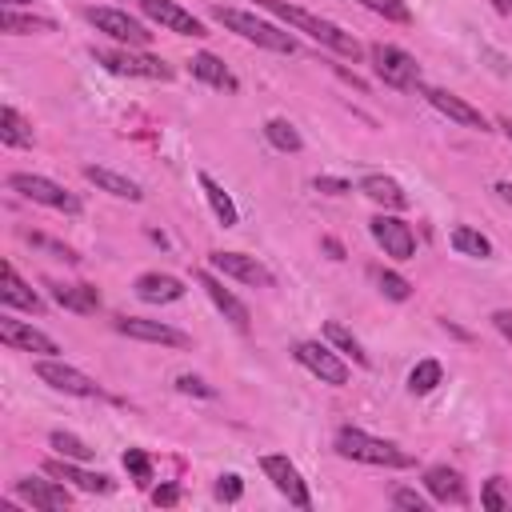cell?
Instances as JSON below:
<instances>
[{
  "mask_svg": "<svg viewBox=\"0 0 512 512\" xmlns=\"http://www.w3.org/2000/svg\"><path fill=\"white\" fill-rule=\"evenodd\" d=\"M256 8L272 12L276 20H284L288 28L304 32V36H312L316 44L332 48V52L344 56V60H360V56H364V48H360V40H356L352 32H344L340 24H332V20H324V16L308 12V8H296V4H288V0H256Z\"/></svg>",
  "mask_w": 512,
  "mask_h": 512,
  "instance_id": "obj_1",
  "label": "cell"
},
{
  "mask_svg": "<svg viewBox=\"0 0 512 512\" xmlns=\"http://www.w3.org/2000/svg\"><path fill=\"white\" fill-rule=\"evenodd\" d=\"M212 20L224 24L228 32H236L240 40L256 44V48L284 52V56L296 52V36L284 32V28H276V24H268V20H260L256 12H244V8H232V4H216V8H212Z\"/></svg>",
  "mask_w": 512,
  "mask_h": 512,
  "instance_id": "obj_2",
  "label": "cell"
},
{
  "mask_svg": "<svg viewBox=\"0 0 512 512\" xmlns=\"http://www.w3.org/2000/svg\"><path fill=\"white\" fill-rule=\"evenodd\" d=\"M336 452L344 460H356V464H372V468H412V456L392 444V440H380L364 428H340L336 432Z\"/></svg>",
  "mask_w": 512,
  "mask_h": 512,
  "instance_id": "obj_3",
  "label": "cell"
},
{
  "mask_svg": "<svg viewBox=\"0 0 512 512\" xmlns=\"http://www.w3.org/2000/svg\"><path fill=\"white\" fill-rule=\"evenodd\" d=\"M8 188L20 192L24 200L44 204V208H56V212H64V216H80V212H84V204H80L76 192H68L64 184H56V180H48V176H40V172H12V176H8Z\"/></svg>",
  "mask_w": 512,
  "mask_h": 512,
  "instance_id": "obj_4",
  "label": "cell"
},
{
  "mask_svg": "<svg viewBox=\"0 0 512 512\" xmlns=\"http://www.w3.org/2000/svg\"><path fill=\"white\" fill-rule=\"evenodd\" d=\"M84 16L96 24V32L112 36V40H116V44H124V48H148V40H152L148 24H140V20H136V16H128L124 8L92 4V8H84Z\"/></svg>",
  "mask_w": 512,
  "mask_h": 512,
  "instance_id": "obj_5",
  "label": "cell"
},
{
  "mask_svg": "<svg viewBox=\"0 0 512 512\" xmlns=\"http://www.w3.org/2000/svg\"><path fill=\"white\" fill-rule=\"evenodd\" d=\"M92 56H96V64H104L108 72H116V76H148V80H172V68L160 60V56H152V52H132V48H92Z\"/></svg>",
  "mask_w": 512,
  "mask_h": 512,
  "instance_id": "obj_6",
  "label": "cell"
},
{
  "mask_svg": "<svg viewBox=\"0 0 512 512\" xmlns=\"http://www.w3.org/2000/svg\"><path fill=\"white\" fill-rule=\"evenodd\" d=\"M368 60H372V72L388 88H420V64L404 48H396V44H372L368 48Z\"/></svg>",
  "mask_w": 512,
  "mask_h": 512,
  "instance_id": "obj_7",
  "label": "cell"
},
{
  "mask_svg": "<svg viewBox=\"0 0 512 512\" xmlns=\"http://www.w3.org/2000/svg\"><path fill=\"white\" fill-rule=\"evenodd\" d=\"M292 356H296V364H304L320 384H332V388L348 384V364H344L328 344H320V340H300V344H292Z\"/></svg>",
  "mask_w": 512,
  "mask_h": 512,
  "instance_id": "obj_8",
  "label": "cell"
},
{
  "mask_svg": "<svg viewBox=\"0 0 512 512\" xmlns=\"http://www.w3.org/2000/svg\"><path fill=\"white\" fill-rule=\"evenodd\" d=\"M36 376H40L48 388L64 392V396H80V400L100 396V384H96L88 372H80V368H72V364H64V360H56V356L36 360Z\"/></svg>",
  "mask_w": 512,
  "mask_h": 512,
  "instance_id": "obj_9",
  "label": "cell"
},
{
  "mask_svg": "<svg viewBox=\"0 0 512 512\" xmlns=\"http://www.w3.org/2000/svg\"><path fill=\"white\" fill-rule=\"evenodd\" d=\"M260 468H264V476L272 480V488H276L280 496H288V504H296V508H312L308 484H304L300 468H296L288 456H280V452H268V456H260Z\"/></svg>",
  "mask_w": 512,
  "mask_h": 512,
  "instance_id": "obj_10",
  "label": "cell"
},
{
  "mask_svg": "<svg viewBox=\"0 0 512 512\" xmlns=\"http://www.w3.org/2000/svg\"><path fill=\"white\" fill-rule=\"evenodd\" d=\"M368 232H372V240L384 248V256H392V260H412V256H416V232H412V224H404L400 216L380 212V216H372Z\"/></svg>",
  "mask_w": 512,
  "mask_h": 512,
  "instance_id": "obj_11",
  "label": "cell"
},
{
  "mask_svg": "<svg viewBox=\"0 0 512 512\" xmlns=\"http://www.w3.org/2000/svg\"><path fill=\"white\" fill-rule=\"evenodd\" d=\"M208 268L240 280V284H252V288H272L276 276L256 260V256H244V252H208Z\"/></svg>",
  "mask_w": 512,
  "mask_h": 512,
  "instance_id": "obj_12",
  "label": "cell"
},
{
  "mask_svg": "<svg viewBox=\"0 0 512 512\" xmlns=\"http://www.w3.org/2000/svg\"><path fill=\"white\" fill-rule=\"evenodd\" d=\"M116 332L144 340V344H160V348H188L192 344L180 328H172L164 320H144V316H116Z\"/></svg>",
  "mask_w": 512,
  "mask_h": 512,
  "instance_id": "obj_13",
  "label": "cell"
},
{
  "mask_svg": "<svg viewBox=\"0 0 512 512\" xmlns=\"http://www.w3.org/2000/svg\"><path fill=\"white\" fill-rule=\"evenodd\" d=\"M136 4H140V12H144L152 24H160L164 32L192 36V40H196V36H208V32H204V24H200L188 8H180L176 0H136Z\"/></svg>",
  "mask_w": 512,
  "mask_h": 512,
  "instance_id": "obj_14",
  "label": "cell"
},
{
  "mask_svg": "<svg viewBox=\"0 0 512 512\" xmlns=\"http://www.w3.org/2000/svg\"><path fill=\"white\" fill-rule=\"evenodd\" d=\"M16 496H20L24 504L40 508V512H56V508H68V504H72L68 484L56 480V476H48V480H40V476H24V480H16Z\"/></svg>",
  "mask_w": 512,
  "mask_h": 512,
  "instance_id": "obj_15",
  "label": "cell"
},
{
  "mask_svg": "<svg viewBox=\"0 0 512 512\" xmlns=\"http://www.w3.org/2000/svg\"><path fill=\"white\" fill-rule=\"evenodd\" d=\"M424 100H428L436 112H444L452 124L472 128V132H488L484 112H480V108H472L464 96H456V92H448V88H424Z\"/></svg>",
  "mask_w": 512,
  "mask_h": 512,
  "instance_id": "obj_16",
  "label": "cell"
},
{
  "mask_svg": "<svg viewBox=\"0 0 512 512\" xmlns=\"http://www.w3.org/2000/svg\"><path fill=\"white\" fill-rule=\"evenodd\" d=\"M0 340L20 348V352H36V356H56L60 352V344L48 332H40V328H32L24 320H12V316H0Z\"/></svg>",
  "mask_w": 512,
  "mask_h": 512,
  "instance_id": "obj_17",
  "label": "cell"
},
{
  "mask_svg": "<svg viewBox=\"0 0 512 512\" xmlns=\"http://www.w3.org/2000/svg\"><path fill=\"white\" fill-rule=\"evenodd\" d=\"M196 284L208 292V300L224 312V320H232V328H240V332H248V324H252V312H248V304L232 292V288H224L212 272H196Z\"/></svg>",
  "mask_w": 512,
  "mask_h": 512,
  "instance_id": "obj_18",
  "label": "cell"
},
{
  "mask_svg": "<svg viewBox=\"0 0 512 512\" xmlns=\"http://www.w3.org/2000/svg\"><path fill=\"white\" fill-rule=\"evenodd\" d=\"M44 476H56V480H64L80 492H108L112 488V480L104 472H88V468H80V460H68V456L44 460Z\"/></svg>",
  "mask_w": 512,
  "mask_h": 512,
  "instance_id": "obj_19",
  "label": "cell"
},
{
  "mask_svg": "<svg viewBox=\"0 0 512 512\" xmlns=\"http://www.w3.org/2000/svg\"><path fill=\"white\" fill-rule=\"evenodd\" d=\"M132 292H136L144 304H172V300H180L188 288H184L180 276H168V272H140L136 284H132Z\"/></svg>",
  "mask_w": 512,
  "mask_h": 512,
  "instance_id": "obj_20",
  "label": "cell"
},
{
  "mask_svg": "<svg viewBox=\"0 0 512 512\" xmlns=\"http://www.w3.org/2000/svg\"><path fill=\"white\" fill-rule=\"evenodd\" d=\"M424 488H428V496L440 500V504H456V508L468 504V488H464L460 472L448 468V464H432V468L424 472Z\"/></svg>",
  "mask_w": 512,
  "mask_h": 512,
  "instance_id": "obj_21",
  "label": "cell"
},
{
  "mask_svg": "<svg viewBox=\"0 0 512 512\" xmlns=\"http://www.w3.org/2000/svg\"><path fill=\"white\" fill-rule=\"evenodd\" d=\"M84 180L96 184L100 192L116 196V200H132V204L144 200V192H140L136 180H128V176H120V172H112V168H104V164H84Z\"/></svg>",
  "mask_w": 512,
  "mask_h": 512,
  "instance_id": "obj_22",
  "label": "cell"
},
{
  "mask_svg": "<svg viewBox=\"0 0 512 512\" xmlns=\"http://www.w3.org/2000/svg\"><path fill=\"white\" fill-rule=\"evenodd\" d=\"M188 68H192L196 80H204V84H212V88H220V92H236V88H240V80L232 76V68H228L220 56H212V52H196V56L188 60Z\"/></svg>",
  "mask_w": 512,
  "mask_h": 512,
  "instance_id": "obj_23",
  "label": "cell"
},
{
  "mask_svg": "<svg viewBox=\"0 0 512 512\" xmlns=\"http://www.w3.org/2000/svg\"><path fill=\"white\" fill-rule=\"evenodd\" d=\"M360 192H364L368 200H376L380 208H392V212L408 208V192H404L392 176H384V172H368V176L360 180Z\"/></svg>",
  "mask_w": 512,
  "mask_h": 512,
  "instance_id": "obj_24",
  "label": "cell"
},
{
  "mask_svg": "<svg viewBox=\"0 0 512 512\" xmlns=\"http://www.w3.org/2000/svg\"><path fill=\"white\" fill-rule=\"evenodd\" d=\"M0 300H4L8 308H20V312H44V300L36 296L32 284H24V280L16 276L12 264H4V288H0Z\"/></svg>",
  "mask_w": 512,
  "mask_h": 512,
  "instance_id": "obj_25",
  "label": "cell"
},
{
  "mask_svg": "<svg viewBox=\"0 0 512 512\" xmlns=\"http://www.w3.org/2000/svg\"><path fill=\"white\" fill-rule=\"evenodd\" d=\"M52 300L68 312H80V316L100 308V292L92 284H52Z\"/></svg>",
  "mask_w": 512,
  "mask_h": 512,
  "instance_id": "obj_26",
  "label": "cell"
},
{
  "mask_svg": "<svg viewBox=\"0 0 512 512\" xmlns=\"http://www.w3.org/2000/svg\"><path fill=\"white\" fill-rule=\"evenodd\" d=\"M196 180H200V188H204V196H208V208H212V216L224 224V228H236V220H240V212H236V204H232V196L224 192V184H216L208 172H196Z\"/></svg>",
  "mask_w": 512,
  "mask_h": 512,
  "instance_id": "obj_27",
  "label": "cell"
},
{
  "mask_svg": "<svg viewBox=\"0 0 512 512\" xmlns=\"http://www.w3.org/2000/svg\"><path fill=\"white\" fill-rule=\"evenodd\" d=\"M0 144H8V148H32V144H36L32 124H28L12 104L0 108Z\"/></svg>",
  "mask_w": 512,
  "mask_h": 512,
  "instance_id": "obj_28",
  "label": "cell"
},
{
  "mask_svg": "<svg viewBox=\"0 0 512 512\" xmlns=\"http://www.w3.org/2000/svg\"><path fill=\"white\" fill-rule=\"evenodd\" d=\"M0 24H4V32H12V36L56 32V20H48V16H36V12H16V8H4V12H0Z\"/></svg>",
  "mask_w": 512,
  "mask_h": 512,
  "instance_id": "obj_29",
  "label": "cell"
},
{
  "mask_svg": "<svg viewBox=\"0 0 512 512\" xmlns=\"http://www.w3.org/2000/svg\"><path fill=\"white\" fill-rule=\"evenodd\" d=\"M448 240H452V248H456L460 256H472V260H488V256H492V240H488L484 232L468 228V224H456Z\"/></svg>",
  "mask_w": 512,
  "mask_h": 512,
  "instance_id": "obj_30",
  "label": "cell"
},
{
  "mask_svg": "<svg viewBox=\"0 0 512 512\" xmlns=\"http://www.w3.org/2000/svg\"><path fill=\"white\" fill-rule=\"evenodd\" d=\"M264 140H268L276 152H300V148H304V140H300L296 124H292V120H284V116H272V120L264 124Z\"/></svg>",
  "mask_w": 512,
  "mask_h": 512,
  "instance_id": "obj_31",
  "label": "cell"
},
{
  "mask_svg": "<svg viewBox=\"0 0 512 512\" xmlns=\"http://www.w3.org/2000/svg\"><path fill=\"white\" fill-rule=\"evenodd\" d=\"M324 340H328V344H336V348H340L344 356H352L356 364H368V352L360 348V340H356L340 320H328V324H324Z\"/></svg>",
  "mask_w": 512,
  "mask_h": 512,
  "instance_id": "obj_32",
  "label": "cell"
},
{
  "mask_svg": "<svg viewBox=\"0 0 512 512\" xmlns=\"http://www.w3.org/2000/svg\"><path fill=\"white\" fill-rule=\"evenodd\" d=\"M440 380H444L440 360H420V364L408 372V392H412V396H424V392H432Z\"/></svg>",
  "mask_w": 512,
  "mask_h": 512,
  "instance_id": "obj_33",
  "label": "cell"
},
{
  "mask_svg": "<svg viewBox=\"0 0 512 512\" xmlns=\"http://www.w3.org/2000/svg\"><path fill=\"white\" fill-rule=\"evenodd\" d=\"M48 444L56 448V456H68V460H80V464L96 456V448H92V444H84L80 436H72V432H64V428H56V432L48 436Z\"/></svg>",
  "mask_w": 512,
  "mask_h": 512,
  "instance_id": "obj_34",
  "label": "cell"
},
{
  "mask_svg": "<svg viewBox=\"0 0 512 512\" xmlns=\"http://www.w3.org/2000/svg\"><path fill=\"white\" fill-rule=\"evenodd\" d=\"M368 12H376V16H384V20H392V24H412V12H408V4L404 0H360Z\"/></svg>",
  "mask_w": 512,
  "mask_h": 512,
  "instance_id": "obj_35",
  "label": "cell"
},
{
  "mask_svg": "<svg viewBox=\"0 0 512 512\" xmlns=\"http://www.w3.org/2000/svg\"><path fill=\"white\" fill-rule=\"evenodd\" d=\"M124 468H128V476H132L136 484H148V480H152V460H148V452H140V448H128V452H124Z\"/></svg>",
  "mask_w": 512,
  "mask_h": 512,
  "instance_id": "obj_36",
  "label": "cell"
},
{
  "mask_svg": "<svg viewBox=\"0 0 512 512\" xmlns=\"http://www.w3.org/2000/svg\"><path fill=\"white\" fill-rule=\"evenodd\" d=\"M376 280H380V292H384L388 300H408V296H412V284H408L400 272H388V268H384Z\"/></svg>",
  "mask_w": 512,
  "mask_h": 512,
  "instance_id": "obj_37",
  "label": "cell"
},
{
  "mask_svg": "<svg viewBox=\"0 0 512 512\" xmlns=\"http://www.w3.org/2000/svg\"><path fill=\"white\" fill-rule=\"evenodd\" d=\"M480 504H484L488 512H504V508H508V496L500 492V476L484 480V488H480Z\"/></svg>",
  "mask_w": 512,
  "mask_h": 512,
  "instance_id": "obj_38",
  "label": "cell"
},
{
  "mask_svg": "<svg viewBox=\"0 0 512 512\" xmlns=\"http://www.w3.org/2000/svg\"><path fill=\"white\" fill-rule=\"evenodd\" d=\"M240 492H244V480H240L236 472H224V476L216 480V500H224V504H236V500H240Z\"/></svg>",
  "mask_w": 512,
  "mask_h": 512,
  "instance_id": "obj_39",
  "label": "cell"
},
{
  "mask_svg": "<svg viewBox=\"0 0 512 512\" xmlns=\"http://www.w3.org/2000/svg\"><path fill=\"white\" fill-rule=\"evenodd\" d=\"M392 504H396V508H408V512H424V508H428V496L416 492V488H396V492H392Z\"/></svg>",
  "mask_w": 512,
  "mask_h": 512,
  "instance_id": "obj_40",
  "label": "cell"
},
{
  "mask_svg": "<svg viewBox=\"0 0 512 512\" xmlns=\"http://www.w3.org/2000/svg\"><path fill=\"white\" fill-rule=\"evenodd\" d=\"M176 392H184V396H204V400H212V396H216V388H212V384H204L200 376H176Z\"/></svg>",
  "mask_w": 512,
  "mask_h": 512,
  "instance_id": "obj_41",
  "label": "cell"
},
{
  "mask_svg": "<svg viewBox=\"0 0 512 512\" xmlns=\"http://www.w3.org/2000/svg\"><path fill=\"white\" fill-rule=\"evenodd\" d=\"M312 188H316V192H324V196H344V192H352V184H348V180H340V176H316V180H312Z\"/></svg>",
  "mask_w": 512,
  "mask_h": 512,
  "instance_id": "obj_42",
  "label": "cell"
},
{
  "mask_svg": "<svg viewBox=\"0 0 512 512\" xmlns=\"http://www.w3.org/2000/svg\"><path fill=\"white\" fill-rule=\"evenodd\" d=\"M28 240H32L36 248H48V252H52V256H60V260H80L68 244H56V240H48V236H40V232H28Z\"/></svg>",
  "mask_w": 512,
  "mask_h": 512,
  "instance_id": "obj_43",
  "label": "cell"
},
{
  "mask_svg": "<svg viewBox=\"0 0 512 512\" xmlns=\"http://www.w3.org/2000/svg\"><path fill=\"white\" fill-rule=\"evenodd\" d=\"M152 500H156L160 508H172V504H180V488H176V484H160V488L152 492Z\"/></svg>",
  "mask_w": 512,
  "mask_h": 512,
  "instance_id": "obj_44",
  "label": "cell"
},
{
  "mask_svg": "<svg viewBox=\"0 0 512 512\" xmlns=\"http://www.w3.org/2000/svg\"><path fill=\"white\" fill-rule=\"evenodd\" d=\"M492 324L500 328V336H504V340H512V312H508V308H500V312H492Z\"/></svg>",
  "mask_w": 512,
  "mask_h": 512,
  "instance_id": "obj_45",
  "label": "cell"
},
{
  "mask_svg": "<svg viewBox=\"0 0 512 512\" xmlns=\"http://www.w3.org/2000/svg\"><path fill=\"white\" fill-rule=\"evenodd\" d=\"M324 248H328V256H332V260H344V248H340V240H332V236H328V240H324Z\"/></svg>",
  "mask_w": 512,
  "mask_h": 512,
  "instance_id": "obj_46",
  "label": "cell"
},
{
  "mask_svg": "<svg viewBox=\"0 0 512 512\" xmlns=\"http://www.w3.org/2000/svg\"><path fill=\"white\" fill-rule=\"evenodd\" d=\"M488 4H492L500 16H508V20H512V0H488Z\"/></svg>",
  "mask_w": 512,
  "mask_h": 512,
  "instance_id": "obj_47",
  "label": "cell"
},
{
  "mask_svg": "<svg viewBox=\"0 0 512 512\" xmlns=\"http://www.w3.org/2000/svg\"><path fill=\"white\" fill-rule=\"evenodd\" d=\"M496 196H500L504 204H512V184H508V180H500V184H496Z\"/></svg>",
  "mask_w": 512,
  "mask_h": 512,
  "instance_id": "obj_48",
  "label": "cell"
},
{
  "mask_svg": "<svg viewBox=\"0 0 512 512\" xmlns=\"http://www.w3.org/2000/svg\"><path fill=\"white\" fill-rule=\"evenodd\" d=\"M4 8H32V0H0Z\"/></svg>",
  "mask_w": 512,
  "mask_h": 512,
  "instance_id": "obj_49",
  "label": "cell"
},
{
  "mask_svg": "<svg viewBox=\"0 0 512 512\" xmlns=\"http://www.w3.org/2000/svg\"><path fill=\"white\" fill-rule=\"evenodd\" d=\"M500 128H504V136L512 140V116H504V120H500Z\"/></svg>",
  "mask_w": 512,
  "mask_h": 512,
  "instance_id": "obj_50",
  "label": "cell"
}]
</instances>
